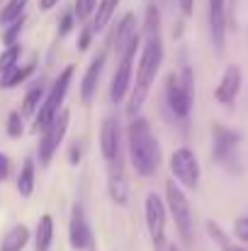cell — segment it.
<instances>
[{"mask_svg":"<svg viewBox=\"0 0 248 251\" xmlns=\"http://www.w3.org/2000/svg\"><path fill=\"white\" fill-rule=\"evenodd\" d=\"M44 95H46V90H44L42 83L29 88L27 95H24V100H22V117H34L37 110H39L42 102H44Z\"/></svg>","mask_w":248,"mask_h":251,"instance_id":"cell-21","label":"cell"},{"mask_svg":"<svg viewBox=\"0 0 248 251\" xmlns=\"http://www.w3.org/2000/svg\"><path fill=\"white\" fill-rule=\"evenodd\" d=\"M20 54H22L20 44L17 47H5L0 51V78H5L7 74H12L20 66Z\"/></svg>","mask_w":248,"mask_h":251,"instance_id":"cell-25","label":"cell"},{"mask_svg":"<svg viewBox=\"0 0 248 251\" xmlns=\"http://www.w3.org/2000/svg\"><path fill=\"white\" fill-rule=\"evenodd\" d=\"M144 215H146V229H149V237L154 242V249L168 251V244H165V217H168V207H165V200H161L158 193H149L146 195Z\"/></svg>","mask_w":248,"mask_h":251,"instance_id":"cell-8","label":"cell"},{"mask_svg":"<svg viewBox=\"0 0 248 251\" xmlns=\"http://www.w3.org/2000/svg\"><path fill=\"white\" fill-rule=\"evenodd\" d=\"M119 0H100L97 2V10H95V22H92V32H100L110 25L114 10H117Z\"/></svg>","mask_w":248,"mask_h":251,"instance_id":"cell-23","label":"cell"},{"mask_svg":"<svg viewBox=\"0 0 248 251\" xmlns=\"http://www.w3.org/2000/svg\"><path fill=\"white\" fill-rule=\"evenodd\" d=\"M73 74H76V69H73V66H66V69L59 74V78L51 83V88L46 90L44 102H42V107L37 110L34 122H32V132H34V134L44 132V129L59 117V112L64 110V98H66V93H68V88H71Z\"/></svg>","mask_w":248,"mask_h":251,"instance_id":"cell-3","label":"cell"},{"mask_svg":"<svg viewBox=\"0 0 248 251\" xmlns=\"http://www.w3.org/2000/svg\"><path fill=\"white\" fill-rule=\"evenodd\" d=\"M68 242H71V249H76V251H92V244H95V234L90 229V222L85 217L83 205H78V202L71 207Z\"/></svg>","mask_w":248,"mask_h":251,"instance_id":"cell-9","label":"cell"},{"mask_svg":"<svg viewBox=\"0 0 248 251\" xmlns=\"http://www.w3.org/2000/svg\"><path fill=\"white\" fill-rule=\"evenodd\" d=\"M22 132H24V127H22V112L12 110V112L7 115V134H10L12 139H20Z\"/></svg>","mask_w":248,"mask_h":251,"instance_id":"cell-30","label":"cell"},{"mask_svg":"<svg viewBox=\"0 0 248 251\" xmlns=\"http://www.w3.org/2000/svg\"><path fill=\"white\" fill-rule=\"evenodd\" d=\"M141 47V34H136L129 47L119 54V64H117V71L112 76V83H110V100L112 102H122L124 95L132 90V81H134V56H136V49Z\"/></svg>","mask_w":248,"mask_h":251,"instance_id":"cell-5","label":"cell"},{"mask_svg":"<svg viewBox=\"0 0 248 251\" xmlns=\"http://www.w3.org/2000/svg\"><path fill=\"white\" fill-rule=\"evenodd\" d=\"M127 149L129 161L134 171L144 178L154 176L161 166V144L151 129V122L146 117H134L127 127Z\"/></svg>","mask_w":248,"mask_h":251,"instance_id":"cell-2","label":"cell"},{"mask_svg":"<svg viewBox=\"0 0 248 251\" xmlns=\"http://www.w3.org/2000/svg\"><path fill=\"white\" fill-rule=\"evenodd\" d=\"M168 251H180V249H178V247H175V244H173V247H168Z\"/></svg>","mask_w":248,"mask_h":251,"instance_id":"cell-39","label":"cell"},{"mask_svg":"<svg viewBox=\"0 0 248 251\" xmlns=\"http://www.w3.org/2000/svg\"><path fill=\"white\" fill-rule=\"evenodd\" d=\"M100 151H102V159L107 164L114 161L122 154V127H119V120L114 115H107L102 120V127H100Z\"/></svg>","mask_w":248,"mask_h":251,"instance_id":"cell-10","label":"cell"},{"mask_svg":"<svg viewBox=\"0 0 248 251\" xmlns=\"http://www.w3.org/2000/svg\"><path fill=\"white\" fill-rule=\"evenodd\" d=\"M68 159H71V161H68L71 166H78V164H81V149H78V147H73V149H71V154H68Z\"/></svg>","mask_w":248,"mask_h":251,"instance_id":"cell-37","label":"cell"},{"mask_svg":"<svg viewBox=\"0 0 248 251\" xmlns=\"http://www.w3.org/2000/svg\"><path fill=\"white\" fill-rule=\"evenodd\" d=\"M136 34H139V29H136V15H134V12H127V15L119 20L117 32H114V49H117V54H122Z\"/></svg>","mask_w":248,"mask_h":251,"instance_id":"cell-17","label":"cell"},{"mask_svg":"<svg viewBox=\"0 0 248 251\" xmlns=\"http://www.w3.org/2000/svg\"><path fill=\"white\" fill-rule=\"evenodd\" d=\"M207 234L217 242V247H219L222 251H248V249H244L241 244H234V242L226 237V232H224L217 222H212V220L207 222Z\"/></svg>","mask_w":248,"mask_h":251,"instance_id":"cell-24","label":"cell"},{"mask_svg":"<svg viewBox=\"0 0 248 251\" xmlns=\"http://www.w3.org/2000/svg\"><path fill=\"white\" fill-rule=\"evenodd\" d=\"M234 234H236V239L248 242V217H239L234 222Z\"/></svg>","mask_w":248,"mask_h":251,"instance_id":"cell-33","label":"cell"},{"mask_svg":"<svg viewBox=\"0 0 248 251\" xmlns=\"http://www.w3.org/2000/svg\"><path fill=\"white\" fill-rule=\"evenodd\" d=\"M105 61H107V54H105V51H100V54L90 61V66H88V71H85V76H83L81 98H83V102H85V105H88V102H92V98H95V93H97V83H100V76H102Z\"/></svg>","mask_w":248,"mask_h":251,"instance_id":"cell-16","label":"cell"},{"mask_svg":"<svg viewBox=\"0 0 248 251\" xmlns=\"http://www.w3.org/2000/svg\"><path fill=\"white\" fill-rule=\"evenodd\" d=\"M178 2H180L182 15H185V17H190V15H192V10H195V7H192V5H195V0H178Z\"/></svg>","mask_w":248,"mask_h":251,"instance_id":"cell-36","label":"cell"},{"mask_svg":"<svg viewBox=\"0 0 248 251\" xmlns=\"http://www.w3.org/2000/svg\"><path fill=\"white\" fill-rule=\"evenodd\" d=\"M163 64V39L158 37H149L141 44V56H139V66H136V76L132 81V90H129V102H127V115L134 120L139 117V110L144 107L151 85L156 83V76L161 71Z\"/></svg>","mask_w":248,"mask_h":251,"instance_id":"cell-1","label":"cell"},{"mask_svg":"<svg viewBox=\"0 0 248 251\" xmlns=\"http://www.w3.org/2000/svg\"><path fill=\"white\" fill-rule=\"evenodd\" d=\"M161 34V12L156 5L146 7V20H144V39L149 37H158Z\"/></svg>","mask_w":248,"mask_h":251,"instance_id":"cell-27","label":"cell"},{"mask_svg":"<svg viewBox=\"0 0 248 251\" xmlns=\"http://www.w3.org/2000/svg\"><path fill=\"white\" fill-rule=\"evenodd\" d=\"M165 102H168L170 112L175 117H180V120H185L190 115V110H192V100L180 88V81H178L175 74H168V78H165Z\"/></svg>","mask_w":248,"mask_h":251,"instance_id":"cell-15","label":"cell"},{"mask_svg":"<svg viewBox=\"0 0 248 251\" xmlns=\"http://www.w3.org/2000/svg\"><path fill=\"white\" fill-rule=\"evenodd\" d=\"M107 166H110L107 168V190H110V198L117 205H127V200H129V180H127V171H124V156L119 154Z\"/></svg>","mask_w":248,"mask_h":251,"instance_id":"cell-12","label":"cell"},{"mask_svg":"<svg viewBox=\"0 0 248 251\" xmlns=\"http://www.w3.org/2000/svg\"><path fill=\"white\" fill-rule=\"evenodd\" d=\"M68 125H71V112L68 110H61L59 117L42 132V139H39V149H37V156H39V164L42 166H49L51 159L56 156L59 147L64 144V137L68 132Z\"/></svg>","mask_w":248,"mask_h":251,"instance_id":"cell-7","label":"cell"},{"mask_svg":"<svg viewBox=\"0 0 248 251\" xmlns=\"http://www.w3.org/2000/svg\"><path fill=\"white\" fill-rule=\"evenodd\" d=\"M178 81H180V88L185 90V95H187L190 100H195V71H192L190 66H182Z\"/></svg>","mask_w":248,"mask_h":251,"instance_id":"cell-29","label":"cell"},{"mask_svg":"<svg viewBox=\"0 0 248 251\" xmlns=\"http://www.w3.org/2000/svg\"><path fill=\"white\" fill-rule=\"evenodd\" d=\"M170 173L175 178V183L180 188H187V190H195L200 185V161H197V154L190 149V147H180L170 154Z\"/></svg>","mask_w":248,"mask_h":251,"instance_id":"cell-6","label":"cell"},{"mask_svg":"<svg viewBox=\"0 0 248 251\" xmlns=\"http://www.w3.org/2000/svg\"><path fill=\"white\" fill-rule=\"evenodd\" d=\"M95 10H97V0H76L73 5V12L78 20H88L90 15H95Z\"/></svg>","mask_w":248,"mask_h":251,"instance_id":"cell-31","label":"cell"},{"mask_svg":"<svg viewBox=\"0 0 248 251\" xmlns=\"http://www.w3.org/2000/svg\"><path fill=\"white\" fill-rule=\"evenodd\" d=\"M0 7H2V0H0Z\"/></svg>","mask_w":248,"mask_h":251,"instance_id":"cell-40","label":"cell"},{"mask_svg":"<svg viewBox=\"0 0 248 251\" xmlns=\"http://www.w3.org/2000/svg\"><path fill=\"white\" fill-rule=\"evenodd\" d=\"M10 168H12V164H10V156L0 151V183H2V180H7V176H10Z\"/></svg>","mask_w":248,"mask_h":251,"instance_id":"cell-35","label":"cell"},{"mask_svg":"<svg viewBox=\"0 0 248 251\" xmlns=\"http://www.w3.org/2000/svg\"><path fill=\"white\" fill-rule=\"evenodd\" d=\"M212 134H214V149H212L214 159L219 164H231L236 159V149H239V142H241L239 132H234L224 125H214Z\"/></svg>","mask_w":248,"mask_h":251,"instance_id":"cell-11","label":"cell"},{"mask_svg":"<svg viewBox=\"0 0 248 251\" xmlns=\"http://www.w3.org/2000/svg\"><path fill=\"white\" fill-rule=\"evenodd\" d=\"M34 185H37V178H34V159H24V164L17 173V193L22 198H29L34 193Z\"/></svg>","mask_w":248,"mask_h":251,"instance_id":"cell-20","label":"cell"},{"mask_svg":"<svg viewBox=\"0 0 248 251\" xmlns=\"http://www.w3.org/2000/svg\"><path fill=\"white\" fill-rule=\"evenodd\" d=\"M90 42H92V27H85L81 32V37H78V49H81V51H88Z\"/></svg>","mask_w":248,"mask_h":251,"instance_id":"cell-34","label":"cell"},{"mask_svg":"<svg viewBox=\"0 0 248 251\" xmlns=\"http://www.w3.org/2000/svg\"><path fill=\"white\" fill-rule=\"evenodd\" d=\"M54 5H59V0H39V7L46 12V10H51Z\"/></svg>","mask_w":248,"mask_h":251,"instance_id":"cell-38","label":"cell"},{"mask_svg":"<svg viewBox=\"0 0 248 251\" xmlns=\"http://www.w3.org/2000/svg\"><path fill=\"white\" fill-rule=\"evenodd\" d=\"M244 83V74L239 66H226V71L222 74V81L214 88V98L217 102H222L224 107H234L236 98H239V90Z\"/></svg>","mask_w":248,"mask_h":251,"instance_id":"cell-13","label":"cell"},{"mask_svg":"<svg viewBox=\"0 0 248 251\" xmlns=\"http://www.w3.org/2000/svg\"><path fill=\"white\" fill-rule=\"evenodd\" d=\"M29 242V227L27 225H15L0 242V251H22Z\"/></svg>","mask_w":248,"mask_h":251,"instance_id":"cell-19","label":"cell"},{"mask_svg":"<svg viewBox=\"0 0 248 251\" xmlns=\"http://www.w3.org/2000/svg\"><path fill=\"white\" fill-rule=\"evenodd\" d=\"M209 32L214 49L222 54L226 44V0H209Z\"/></svg>","mask_w":248,"mask_h":251,"instance_id":"cell-14","label":"cell"},{"mask_svg":"<svg viewBox=\"0 0 248 251\" xmlns=\"http://www.w3.org/2000/svg\"><path fill=\"white\" fill-rule=\"evenodd\" d=\"M165 207L170 212V217L175 220V227L180 232V239L185 244H192V210H190V200L185 195V190L170 178L165 180Z\"/></svg>","mask_w":248,"mask_h":251,"instance_id":"cell-4","label":"cell"},{"mask_svg":"<svg viewBox=\"0 0 248 251\" xmlns=\"http://www.w3.org/2000/svg\"><path fill=\"white\" fill-rule=\"evenodd\" d=\"M34 74V64H24L22 69L17 66L12 74H7L5 78H0V88H5V90H10V88H17L20 83H24L29 76Z\"/></svg>","mask_w":248,"mask_h":251,"instance_id":"cell-26","label":"cell"},{"mask_svg":"<svg viewBox=\"0 0 248 251\" xmlns=\"http://www.w3.org/2000/svg\"><path fill=\"white\" fill-rule=\"evenodd\" d=\"M73 27H76V12L68 10V12H64V17H61V22H59V37H66Z\"/></svg>","mask_w":248,"mask_h":251,"instance_id":"cell-32","label":"cell"},{"mask_svg":"<svg viewBox=\"0 0 248 251\" xmlns=\"http://www.w3.org/2000/svg\"><path fill=\"white\" fill-rule=\"evenodd\" d=\"M22 27H24V17H20V20H15L12 25L5 27V32H2L5 47H17V39H20V34H22Z\"/></svg>","mask_w":248,"mask_h":251,"instance_id":"cell-28","label":"cell"},{"mask_svg":"<svg viewBox=\"0 0 248 251\" xmlns=\"http://www.w3.org/2000/svg\"><path fill=\"white\" fill-rule=\"evenodd\" d=\"M29 5V0H5V5L0 7V25L7 27L15 20L24 17V7Z\"/></svg>","mask_w":248,"mask_h":251,"instance_id":"cell-22","label":"cell"},{"mask_svg":"<svg viewBox=\"0 0 248 251\" xmlns=\"http://www.w3.org/2000/svg\"><path fill=\"white\" fill-rule=\"evenodd\" d=\"M54 244V217L51 215H42L34 229V249L37 251H49Z\"/></svg>","mask_w":248,"mask_h":251,"instance_id":"cell-18","label":"cell"}]
</instances>
